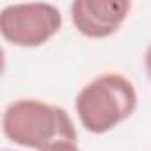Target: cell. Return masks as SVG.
I'll use <instances>...</instances> for the list:
<instances>
[{"label": "cell", "instance_id": "277c9868", "mask_svg": "<svg viewBox=\"0 0 151 151\" xmlns=\"http://www.w3.org/2000/svg\"><path fill=\"white\" fill-rule=\"evenodd\" d=\"M130 9L132 2L126 0H75L69 7L75 29L89 39H105L116 34Z\"/></svg>", "mask_w": 151, "mask_h": 151}, {"label": "cell", "instance_id": "8992f818", "mask_svg": "<svg viewBox=\"0 0 151 151\" xmlns=\"http://www.w3.org/2000/svg\"><path fill=\"white\" fill-rule=\"evenodd\" d=\"M144 66H146V71H147V77L151 80V43L146 50V55H144Z\"/></svg>", "mask_w": 151, "mask_h": 151}, {"label": "cell", "instance_id": "3957f363", "mask_svg": "<svg viewBox=\"0 0 151 151\" xmlns=\"http://www.w3.org/2000/svg\"><path fill=\"white\" fill-rule=\"evenodd\" d=\"M62 27L60 11L48 2L11 4L0 13V34L20 48H37L48 43Z\"/></svg>", "mask_w": 151, "mask_h": 151}, {"label": "cell", "instance_id": "7a4b0ae2", "mask_svg": "<svg viewBox=\"0 0 151 151\" xmlns=\"http://www.w3.org/2000/svg\"><path fill=\"white\" fill-rule=\"evenodd\" d=\"M137 103L139 96L132 80L119 73H105L78 91L75 110L89 133L103 135L132 117Z\"/></svg>", "mask_w": 151, "mask_h": 151}, {"label": "cell", "instance_id": "5b68a950", "mask_svg": "<svg viewBox=\"0 0 151 151\" xmlns=\"http://www.w3.org/2000/svg\"><path fill=\"white\" fill-rule=\"evenodd\" d=\"M41 151H80V147L75 140H57Z\"/></svg>", "mask_w": 151, "mask_h": 151}, {"label": "cell", "instance_id": "52a82bcc", "mask_svg": "<svg viewBox=\"0 0 151 151\" xmlns=\"http://www.w3.org/2000/svg\"><path fill=\"white\" fill-rule=\"evenodd\" d=\"M4 151H11V149H4Z\"/></svg>", "mask_w": 151, "mask_h": 151}, {"label": "cell", "instance_id": "6da1fadb", "mask_svg": "<svg viewBox=\"0 0 151 151\" xmlns=\"http://www.w3.org/2000/svg\"><path fill=\"white\" fill-rule=\"evenodd\" d=\"M2 132L11 142L41 151L57 140H75V128L66 109L32 98L11 101L2 116Z\"/></svg>", "mask_w": 151, "mask_h": 151}]
</instances>
